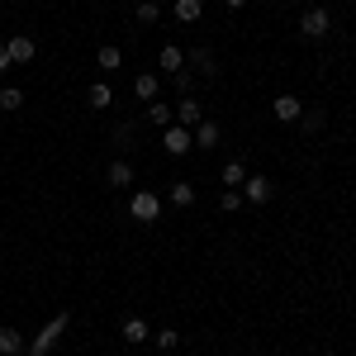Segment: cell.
I'll list each match as a JSON object with an SVG mask.
<instances>
[{
	"label": "cell",
	"mask_w": 356,
	"mask_h": 356,
	"mask_svg": "<svg viewBox=\"0 0 356 356\" xmlns=\"http://www.w3.org/2000/svg\"><path fill=\"white\" fill-rule=\"evenodd\" d=\"M10 67H15V62H10V48L0 43V72H10Z\"/></svg>",
	"instance_id": "cell-27"
},
{
	"label": "cell",
	"mask_w": 356,
	"mask_h": 356,
	"mask_svg": "<svg viewBox=\"0 0 356 356\" xmlns=\"http://www.w3.org/2000/svg\"><path fill=\"white\" fill-rule=\"evenodd\" d=\"M271 114H275V119H285V124H295V119L304 114V100H300V95H275Z\"/></svg>",
	"instance_id": "cell-6"
},
{
	"label": "cell",
	"mask_w": 356,
	"mask_h": 356,
	"mask_svg": "<svg viewBox=\"0 0 356 356\" xmlns=\"http://www.w3.org/2000/svg\"><path fill=\"white\" fill-rule=\"evenodd\" d=\"M219 138H223V129L214 124V119H200V124H195V147H200V152L219 147Z\"/></svg>",
	"instance_id": "cell-8"
},
{
	"label": "cell",
	"mask_w": 356,
	"mask_h": 356,
	"mask_svg": "<svg viewBox=\"0 0 356 356\" xmlns=\"http://www.w3.org/2000/svg\"><path fill=\"white\" fill-rule=\"evenodd\" d=\"M157 347H162V352L181 347V332H176V328H162V332H157Z\"/></svg>",
	"instance_id": "cell-24"
},
{
	"label": "cell",
	"mask_w": 356,
	"mask_h": 356,
	"mask_svg": "<svg viewBox=\"0 0 356 356\" xmlns=\"http://www.w3.org/2000/svg\"><path fill=\"white\" fill-rule=\"evenodd\" d=\"M147 119H152V129H171V119H176V110H166V105H147Z\"/></svg>",
	"instance_id": "cell-18"
},
{
	"label": "cell",
	"mask_w": 356,
	"mask_h": 356,
	"mask_svg": "<svg viewBox=\"0 0 356 356\" xmlns=\"http://www.w3.org/2000/svg\"><path fill=\"white\" fill-rule=\"evenodd\" d=\"M300 119H304V129H309V134H318V129H323V114H318V110H314V114H300Z\"/></svg>",
	"instance_id": "cell-25"
},
{
	"label": "cell",
	"mask_w": 356,
	"mask_h": 356,
	"mask_svg": "<svg viewBox=\"0 0 356 356\" xmlns=\"http://www.w3.org/2000/svg\"><path fill=\"white\" fill-rule=\"evenodd\" d=\"M162 147L171 152V157H186V152L195 147L191 129H181V124H171V129H162Z\"/></svg>",
	"instance_id": "cell-3"
},
{
	"label": "cell",
	"mask_w": 356,
	"mask_h": 356,
	"mask_svg": "<svg viewBox=\"0 0 356 356\" xmlns=\"http://www.w3.org/2000/svg\"><path fill=\"white\" fill-rule=\"evenodd\" d=\"M243 181H247V166L243 162H228V166H223V186H228V191H238Z\"/></svg>",
	"instance_id": "cell-19"
},
{
	"label": "cell",
	"mask_w": 356,
	"mask_h": 356,
	"mask_svg": "<svg viewBox=\"0 0 356 356\" xmlns=\"http://www.w3.org/2000/svg\"><path fill=\"white\" fill-rule=\"evenodd\" d=\"M5 48H10V62H33V57H38V43H33L29 33H15V38H5Z\"/></svg>",
	"instance_id": "cell-5"
},
{
	"label": "cell",
	"mask_w": 356,
	"mask_h": 356,
	"mask_svg": "<svg viewBox=\"0 0 356 356\" xmlns=\"http://www.w3.org/2000/svg\"><path fill=\"white\" fill-rule=\"evenodd\" d=\"M157 19H162V5L157 0H143L138 5V24H157Z\"/></svg>",
	"instance_id": "cell-22"
},
{
	"label": "cell",
	"mask_w": 356,
	"mask_h": 356,
	"mask_svg": "<svg viewBox=\"0 0 356 356\" xmlns=\"http://www.w3.org/2000/svg\"><path fill=\"white\" fill-rule=\"evenodd\" d=\"M157 67H162V72H171V76H176V72H181V67H186V53H181V48H176V43H166L162 53H157Z\"/></svg>",
	"instance_id": "cell-11"
},
{
	"label": "cell",
	"mask_w": 356,
	"mask_h": 356,
	"mask_svg": "<svg viewBox=\"0 0 356 356\" xmlns=\"http://www.w3.org/2000/svg\"><path fill=\"white\" fill-rule=\"evenodd\" d=\"M328 29H332V15L323 10V5H314V10L300 15V33L304 38H328Z\"/></svg>",
	"instance_id": "cell-2"
},
{
	"label": "cell",
	"mask_w": 356,
	"mask_h": 356,
	"mask_svg": "<svg viewBox=\"0 0 356 356\" xmlns=\"http://www.w3.org/2000/svg\"><path fill=\"white\" fill-rule=\"evenodd\" d=\"M200 15H204V0H176V19L181 24H195Z\"/></svg>",
	"instance_id": "cell-15"
},
{
	"label": "cell",
	"mask_w": 356,
	"mask_h": 356,
	"mask_svg": "<svg viewBox=\"0 0 356 356\" xmlns=\"http://www.w3.org/2000/svg\"><path fill=\"white\" fill-rule=\"evenodd\" d=\"M219 204H223V214H238V209H243L247 200H243L238 191H223V200H219Z\"/></svg>",
	"instance_id": "cell-23"
},
{
	"label": "cell",
	"mask_w": 356,
	"mask_h": 356,
	"mask_svg": "<svg viewBox=\"0 0 356 356\" xmlns=\"http://www.w3.org/2000/svg\"><path fill=\"white\" fill-rule=\"evenodd\" d=\"M157 90H162V86H157V76H152V72H138V81H134V95H138V100H157Z\"/></svg>",
	"instance_id": "cell-14"
},
{
	"label": "cell",
	"mask_w": 356,
	"mask_h": 356,
	"mask_svg": "<svg viewBox=\"0 0 356 356\" xmlns=\"http://www.w3.org/2000/svg\"><path fill=\"white\" fill-rule=\"evenodd\" d=\"M86 100H90V110H110V105H114V90L105 81H95L90 90H86Z\"/></svg>",
	"instance_id": "cell-12"
},
{
	"label": "cell",
	"mask_w": 356,
	"mask_h": 356,
	"mask_svg": "<svg viewBox=\"0 0 356 356\" xmlns=\"http://www.w3.org/2000/svg\"><path fill=\"white\" fill-rule=\"evenodd\" d=\"M223 5H228V10H243V5H247V0H223Z\"/></svg>",
	"instance_id": "cell-28"
},
{
	"label": "cell",
	"mask_w": 356,
	"mask_h": 356,
	"mask_svg": "<svg viewBox=\"0 0 356 356\" xmlns=\"http://www.w3.org/2000/svg\"><path fill=\"white\" fill-rule=\"evenodd\" d=\"M19 352H24V332L0 328V356H19Z\"/></svg>",
	"instance_id": "cell-13"
},
{
	"label": "cell",
	"mask_w": 356,
	"mask_h": 356,
	"mask_svg": "<svg viewBox=\"0 0 356 356\" xmlns=\"http://www.w3.org/2000/svg\"><path fill=\"white\" fill-rule=\"evenodd\" d=\"M105 176H110V186L119 191V186H129V181H134V166H129V162H110Z\"/></svg>",
	"instance_id": "cell-17"
},
{
	"label": "cell",
	"mask_w": 356,
	"mask_h": 356,
	"mask_svg": "<svg viewBox=\"0 0 356 356\" xmlns=\"http://www.w3.org/2000/svg\"><path fill=\"white\" fill-rule=\"evenodd\" d=\"M186 67H195V72H204V76H219V67H214V53H209V48H191V57H186Z\"/></svg>",
	"instance_id": "cell-10"
},
{
	"label": "cell",
	"mask_w": 356,
	"mask_h": 356,
	"mask_svg": "<svg viewBox=\"0 0 356 356\" xmlns=\"http://www.w3.org/2000/svg\"><path fill=\"white\" fill-rule=\"evenodd\" d=\"M95 67H100V72H119V67H124V53H119V48H100V53H95Z\"/></svg>",
	"instance_id": "cell-16"
},
{
	"label": "cell",
	"mask_w": 356,
	"mask_h": 356,
	"mask_svg": "<svg viewBox=\"0 0 356 356\" xmlns=\"http://www.w3.org/2000/svg\"><path fill=\"white\" fill-rule=\"evenodd\" d=\"M200 119H204V105H200L195 95H181V105H176V124H181V129H195Z\"/></svg>",
	"instance_id": "cell-7"
},
{
	"label": "cell",
	"mask_w": 356,
	"mask_h": 356,
	"mask_svg": "<svg viewBox=\"0 0 356 356\" xmlns=\"http://www.w3.org/2000/svg\"><path fill=\"white\" fill-rule=\"evenodd\" d=\"M19 105H24V90H15V86H5V90H0V110H5V114H15Z\"/></svg>",
	"instance_id": "cell-21"
},
{
	"label": "cell",
	"mask_w": 356,
	"mask_h": 356,
	"mask_svg": "<svg viewBox=\"0 0 356 356\" xmlns=\"http://www.w3.org/2000/svg\"><path fill=\"white\" fill-rule=\"evenodd\" d=\"M129 214H134L138 223H157L162 219V200H157L152 191H138L134 200H129Z\"/></svg>",
	"instance_id": "cell-1"
},
{
	"label": "cell",
	"mask_w": 356,
	"mask_h": 356,
	"mask_svg": "<svg viewBox=\"0 0 356 356\" xmlns=\"http://www.w3.org/2000/svg\"><path fill=\"white\" fill-rule=\"evenodd\" d=\"M271 195H275V186L266 181V176H247V181H243V200H247V204H266Z\"/></svg>",
	"instance_id": "cell-4"
},
{
	"label": "cell",
	"mask_w": 356,
	"mask_h": 356,
	"mask_svg": "<svg viewBox=\"0 0 356 356\" xmlns=\"http://www.w3.org/2000/svg\"><path fill=\"white\" fill-rule=\"evenodd\" d=\"M171 81H176V90H181V95H191V72H186V67H181V72H176Z\"/></svg>",
	"instance_id": "cell-26"
},
{
	"label": "cell",
	"mask_w": 356,
	"mask_h": 356,
	"mask_svg": "<svg viewBox=\"0 0 356 356\" xmlns=\"http://www.w3.org/2000/svg\"><path fill=\"white\" fill-rule=\"evenodd\" d=\"M171 204H181V209L195 204V186H191V181H176V186H171Z\"/></svg>",
	"instance_id": "cell-20"
},
{
	"label": "cell",
	"mask_w": 356,
	"mask_h": 356,
	"mask_svg": "<svg viewBox=\"0 0 356 356\" xmlns=\"http://www.w3.org/2000/svg\"><path fill=\"white\" fill-rule=\"evenodd\" d=\"M119 337H124V342H147V337H152V328H147V318H124V328H119Z\"/></svg>",
	"instance_id": "cell-9"
}]
</instances>
